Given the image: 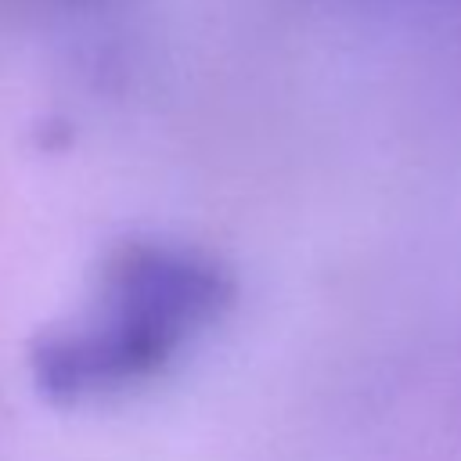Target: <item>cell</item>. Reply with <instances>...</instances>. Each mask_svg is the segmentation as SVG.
Wrapping results in <instances>:
<instances>
[{
    "mask_svg": "<svg viewBox=\"0 0 461 461\" xmlns=\"http://www.w3.org/2000/svg\"><path fill=\"white\" fill-rule=\"evenodd\" d=\"M227 299L216 263L180 249H130L108 270L90 313L36 349V371L58 396L126 385L166 364Z\"/></svg>",
    "mask_w": 461,
    "mask_h": 461,
    "instance_id": "6da1fadb",
    "label": "cell"
}]
</instances>
